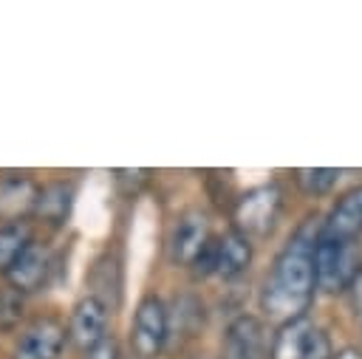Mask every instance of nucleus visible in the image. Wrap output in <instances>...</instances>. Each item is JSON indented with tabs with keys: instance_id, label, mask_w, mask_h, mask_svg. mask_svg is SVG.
I'll list each match as a JSON object with an SVG mask.
<instances>
[{
	"instance_id": "nucleus-12",
	"label": "nucleus",
	"mask_w": 362,
	"mask_h": 359,
	"mask_svg": "<svg viewBox=\"0 0 362 359\" xmlns=\"http://www.w3.org/2000/svg\"><path fill=\"white\" fill-rule=\"evenodd\" d=\"M48 271H51V257H48V252H45L40 243H31V246L25 249V254L14 263V269H11L6 277H8V286H14L20 294H31V291H37V288L45 283Z\"/></svg>"
},
{
	"instance_id": "nucleus-16",
	"label": "nucleus",
	"mask_w": 362,
	"mask_h": 359,
	"mask_svg": "<svg viewBox=\"0 0 362 359\" xmlns=\"http://www.w3.org/2000/svg\"><path fill=\"white\" fill-rule=\"evenodd\" d=\"M294 178H297V184H300L303 192L322 195V192H328L337 184L339 170H331V167H308V170H297Z\"/></svg>"
},
{
	"instance_id": "nucleus-20",
	"label": "nucleus",
	"mask_w": 362,
	"mask_h": 359,
	"mask_svg": "<svg viewBox=\"0 0 362 359\" xmlns=\"http://www.w3.org/2000/svg\"><path fill=\"white\" fill-rule=\"evenodd\" d=\"M334 359H362V351H356V348H345V351H339Z\"/></svg>"
},
{
	"instance_id": "nucleus-11",
	"label": "nucleus",
	"mask_w": 362,
	"mask_h": 359,
	"mask_svg": "<svg viewBox=\"0 0 362 359\" xmlns=\"http://www.w3.org/2000/svg\"><path fill=\"white\" fill-rule=\"evenodd\" d=\"M252 263V243L240 232H226L223 237L215 240V274L223 280H232L243 274Z\"/></svg>"
},
{
	"instance_id": "nucleus-13",
	"label": "nucleus",
	"mask_w": 362,
	"mask_h": 359,
	"mask_svg": "<svg viewBox=\"0 0 362 359\" xmlns=\"http://www.w3.org/2000/svg\"><path fill=\"white\" fill-rule=\"evenodd\" d=\"M314 331L317 328L305 317L283 322L272 336V359H305Z\"/></svg>"
},
{
	"instance_id": "nucleus-4",
	"label": "nucleus",
	"mask_w": 362,
	"mask_h": 359,
	"mask_svg": "<svg viewBox=\"0 0 362 359\" xmlns=\"http://www.w3.org/2000/svg\"><path fill=\"white\" fill-rule=\"evenodd\" d=\"M280 212V189L274 184H260L246 189L235 204V232L243 237H263L272 232Z\"/></svg>"
},
{
	"instance_id": "nucleus-10",
	"label": "nucleus",
	"mask_w": 362,
	"mask_h": 359,
	"mask_svg": "<svg viewBox=\"0 0 362 359\" xmlns=\"http://www.w3.org/2000/svg\"><path fill=\"white\" fill-rule=\"evenodd\" d=\"M40 198L37 184L23 172H3L0 175V218L20 223L23 215L34 212Z\"/></svg>"
},
{
	"instance_id": "nucleus-8",
	"label": "nucleus",
	"mask_w": 362,
	"mask_h": 359,
	"mask_svg": "<svg viewBox=\"0 0 362 359\" xmlns=\"http://www.w3.org/2000/svg\"><path fill=\"white\" fill-rule=\"evenodd\" d=\"M62 345H65V328L57 319L45 317L20 334L14 345V359H57Z\"/></svg>"
},
{
	"instance_id": "nucleus-19",
	"label": "nucleus",
	"mask_w": 362,
	"mask_h": 359,
	"mask_svg": "<svg viewBox=\"0 0 362 359\" xmlns=\"http://www.w3.org/2000/svg\"><path fill=\"white\" fill-rule=\"evenodd\" d=\"M85 359H119V345L113 336H105L99 345H93L90 351H85Z\"/></svg>"
},
{
	"instance_id": "nucleus-3",
	"label": "nucleus",
	"mask_w": 362,
	"mask_h": 359,
	"mask_svg": "<svg viewBox=\"0 0 362 359\" xmlns=\"http://www.w3.org/2000/svg\"><path fill=\"white\" fill-rule=\"evenodd\" d=\"M170 336V314L158 297H144L136 305L130 325V348L139 359H158Z\"/></svg>"
},
{
	"instance_id": "nucleus-6",
	"label": "nucleus",
	"mask_w": 362,
	"mask_h": 359,
	"mask_svg": "<svg viewBox=\"0 0 362 359\" xmlns=\"http://www.w3.org/2000/svg\"><path fill=\"white\" fill-rule=\"evenodd\" d=\"M223 359H272V345L260 319L243 314L223 334Z\"/></svg>"
},
{
	"instance_id": "nucleus-17",
	"label": "nucleus",
	"mask_w": 362,
	"mask_h": 359,
	"mask_svg": "<svg viewBox=\"0 0 362 359\" xmlns=\"http://www.w3.org/2000/svg\"><path fill=\"white\" fill-rule=\"evenodd\" d=\"M23 314H25L23 294L14 286H0V331L17 328Z\"/></svg>"
},
{
	"instance_id": "nucleus-15",
	"label": "nucleus",
	"mask_w": 362,
	"mask_h": 359,
	"mask_svg": "<svg viewBox=\"0 0 362 359\" xmlns=\"http://www.w3.org/2000/svg\"><path fill=\"white\" fill-rule=\"evenodd\" d=\"M31 232L23 223H6L0 226V274H8L14 269V263L25 254V249L31 246Z\"/></svg>"
},
{
	"instance_id": "nucleus-21",
	"label": "nucleus",
	"mask_w": 362,
	"mask_h": 359,
	"mask_svg": "<svg viewBox=\"0 0 362 359\" xmlns=\"http://www.w3.org/2000/svg\"><path fill=\"white\" fill-rule=\"evenodd\" d=\"M198 359H206V356H198Z\"/></svg>"
},
{
	"instance_id": "nucleus-9",
	"label": "nucleus",
	"mask_w": 362,
	"mask_h": 359,
	"mask_svg": "<svg viewBox=\"0 0 362 359\" xmlns=\"http://www.w3.org/2000/svg\"><path fill=\"white\" fill-rule=\"evenodd\" d=\"M362 235V187L345 192L328 212L322 223V237L354 243Z\"/></svg>"
},
{
	"instance_id": "nucleus-14",
	"label": "nucleus",
	"mask_w": 362,
	"mask_h": 359,
	"mask_svg": "<svg viewBox=\"0 0 362 359\" xmlns=\"http://www.w3.org/2000/svg\"><path fill=\"white\" fill-rule=\"evenodd\" d=\"M71 209H74V187L65 181H54L40 189L34 215L40 220H45L48 226H62V223H68Z\"/></svg>"
},
{
	"instance_id": "nucleus-2",
	"label": "nucleus",
	"mask_w": 362,
	"mask_h": 359,
	"mask_svg": "<svg viewBox=\"0 0 362 359\" xmlns=\"http://www.w3.org/2000/svg\"><path fill=\"white\" fill-rule=\"evenodd\" d=\"M314 274H317V288L322 291H342L354 286V280L359 277V257L354 243L331 240V237H322L320 232L317 252H314Z\"/></svg>"
},
{
	"instance_id": "nucleus-5",
	"label": "nucleus",
	"mask_w": 362,
	"mask_h": 359,
	"mask_svg": "<svg viewBox=\"0 0 362 359\" xmlns=\"http://www.w3.org/2000/svg\"><path fill=\"white\" fill-rule=\"evenodd\" d=\"M209 240L212 237H209L206 215L198 209H187L175 218V223L167 235V257L175 266H192Z\"/></svg>"
},
{
	"instance_id": "nucleus-7",
	"label": "nucleus",
	"mask_w": 362,
	"mask_h": 359,
	"mask_svg": "<svg viewBox=\"0 0 362 359\" xmlns=\"http://www.w3.org/2000/svg\"><path fill=\"white\" fill-rule=\"evenodd\" d=\"M68 336L82 351H90L93 345H99L107 336V308L99 297L88 294L74 305L71 322H68Z\"/></svg>"
},
{
	"instance_id": "nucleus-1",
	"label": "nucleus",
	"mask_w": 362,
	"mask_h": 359,
	"mask_svg": "<svg viewBox=\"0 0 362 359\" xmlns=\"http://www.w3.org/2000/svg\"><path fill=\"white\" fill-rule=\"evenodd\" d=\"M320 232L322 226H317L308 218L283 246V252L274 257V266L266 277L260 302L269 317L280 319V325L305 317V308L314 300V288H317L314 252H317Z\"/></svg>"
},
{
	"instance_id": "nucleus-18",
	"label": "nucleus",
	"mask_w": 362,
	"mask_h": 359,
	"mask_svg": "<svg viewBox=\"0 0 362 359\" xmlns=\"http://www.w3.org/2000/svg\"><path fill=\"white\" fill-rule=\"evenodd\" d=\"M305 359H334V356H331V342H328V336H325L320 328H317L314 336H311V345H308Z\"/></svg>"
}]
</instances>
